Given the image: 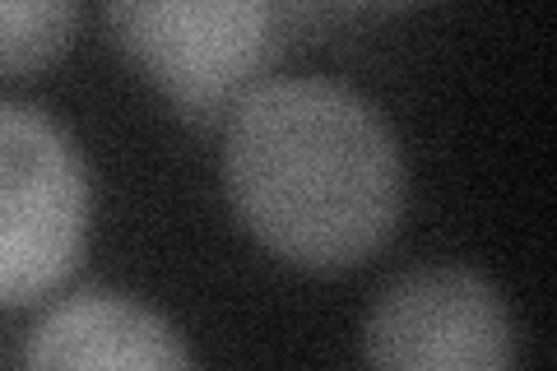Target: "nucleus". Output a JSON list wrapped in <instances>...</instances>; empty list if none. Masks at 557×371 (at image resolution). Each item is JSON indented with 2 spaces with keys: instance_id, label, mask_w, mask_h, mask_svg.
<instances>
[{
  "instance_id": "39448f33",
  "label": "nucleus",
  "mask_w": 557,
  "mask_h": 371,
  "mask_svg": "<svg viewBox=\"0 0 557 371\" xmlns=\"http://www.w3.org/2000/svg\"><path fill=\"white\" fill-rule=\"evenodd\" d=\"M20 371H196V358L149 302L89 288L33 325Z\"/></svg>"
},
{
  "instance_id": "f03ea898",
  "label": "nucleus",
  "mask_w": 557,
  "mask_h": 371,
  "mask_svg": "<svg viewBox=\"0 0 557 371\" xmlns=\"http://www.w3.org/2000/svg\"><path fill=\"white\" fill-rule=\"evenodd\" d=\"M94 186L79 145L24 102H0V311L28 307L79 270Z\"/></svg>"
},
{
  "instance_id": "7ed1b4c3",
  "label": "nucleus",
  "mask_w": 557,
  "mask_h": 371,
  "mask_svg": "<svg viewBox=\"0 0 557 371\" xmlns=\"http://www.w3.org/2000/svg\"><path fill=\"white\" fill-rule=\"evenodd\" d=\"M108 24L149 84L190 116L237 108L278 51V14L260 0H126Z\"/></svg>"
},
{
  "instance_id": "f257e3e1",
  "label": "nucleus",
  "mask_w": 557,
  "mask_h": 371,
  "mask_svg": "<svg viewBox=\"0 0 557 371\" xmlns=\"http://www.w3.org/2000/svg\"><path fill=\"white\" fill-rule=\"evenodd\" d=\"M223 182L247 233L311 274L354 270L405 214V158L362 94L270 79L233 108Z\"/></svg>"
},
{
  "instance_id": "423d86ee",
  "label": "nucleus",
  "mask_w": 557,
  "mask_h": 371,
  "mask_svg": "<svg viewBox=\"0 0 557 371\" xmlns=\"http://www.w3.org/2000/svg\"><path fill=\"white\" fill-rule=\"evenodd\" d=\"M79 10L65 0H0V75H33L65 57Z\"/></svg>"
},
{
  "instance_id": "20e7f679",
  "label": "nucleus",
  "mask_w": 557,
  "mask_h": 371,
  "mask_svg": "<svg viewBox=\"0 0 557 371\" xmlns=\"http://www.w3.org/2000/svg\"><path fill=\"white\" fill-rule=\"evenodd\" d=\"M368 371H516V325L493 279L418 264L368 311Z\"/></svg>"
}]
</instances>
